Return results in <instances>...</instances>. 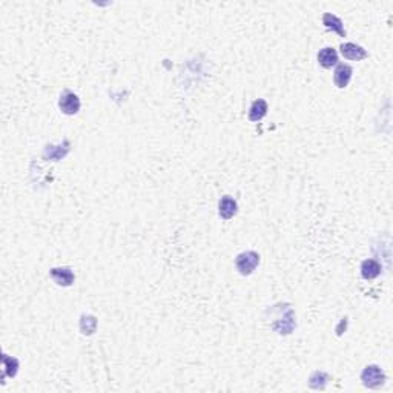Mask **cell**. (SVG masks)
Segmentation results:
<instances>
[{"label": "cell", "mask_w": 393, "mask_h": 393, "mask_svg": "<svg viewBox=\"0 0 393 393\" xmlns=\"http://www.w3.org/2000/svg\"><path fill=\"white\" fill-rule=\"evenodd\" d=\"M258 263H260V255L252 251L240 254L235 260V266L241 275H251L257 269Z\"/></svg>", "instance_id": "6da1fadb"}, {"label": "cell", "mask_w": 393, "mask_h": 393, "mask_svg": "<svg viewBox=\"0 0 393 393\" xmlns=\"http://www.w3.org/2000/svg\"><path fill=\"white\" fill-rule=\"evenodd\" d=\"M361 380L364 383L366 387L369 389H377L380 386L384 384V380H386V375L384 372L378 367V366H367L361 375Z\"/></svg>", "instance_id": "7a4b0ae2"}, {"label": "cell", "mask_w": 393, "mask_h": 393, "mask_svg": "<svg viewBox=\"0 0 393 393\" xmlns=\"http://www.w3.org/2000/svg\"><path fill=\"white\" fill-rule=\"evenodd\" d=\"M58 106L61 109L63 114L66 115H74L80 111V98L71 92V91H65L61 95H60V101H58Z\"/></svg>", "instance_id": "3957f363"}, {"label": "cell", "mask_w": 393, "mask_h": 393, "mask_svg": "<svg viewBox=\"0 0 393 393\" xmlns=\"http://www.w3.org/2000/svg\"><path fill=\"white\" fill-rule=\"evenodd\" d=\"M51 278L58 286H71L74 283V274L68 267H55L51 271Z\"/></svg>", "instance_id": "277c9868"}, {"label": "cell", "mask_w": 393, "mask_h": 393, "mask_svg": "<svg viewBox=\"0 0 393 393\" xmlns=\"http://www.w3.org/2000/svg\"><path fill=\"white\" fill-rule=\"evenodd\" d=\"M341 54L349 60H363L367 57V52L364 48L355 45V43H344L341 45Z\"/></svg>", "instance_id": "5b68a950"}, {"label": "cell", "mask_w": 393, "mask_h": 393, "mask_svg": "<svg viewBox=\"0 0 393 393\" xmlns=\"http://www.w3.org/2000/svg\"><path fill=\"white\" fill-rule=\"evenodd\" d=\"M352 74H354V71H352V68L349 65H340L335 69V77H334L335 78V85L338 88H346L349 85L350 78H352Z\"/></svg>", "instance_id": "8992f818"}, {"label": "cell", "mask_w": 393, "mask_h": 393, "mask_svg": "<svg viewBox=\"0 0 393 393\" xmlns=\"http://www.w3.org/2000/svg\"><path fill=\"white\" fill-rule=\"evenodd\" d=\"M318 61L323 68H332L338 63V54L334 48H324L318 54Z\"/></svg>", "instance_id": "52a82bcc"}, {"label": "cell", "mask_w": 393, "mask_h": 393, "mask_svg": "<svg viewBox=\"0 0 393 393\" xmlns=\"http://www.w3.org/2000/svg\"><path fill=\"white\" fill-rule=\"evenodd\" d=\"M220 217L224 220L232 218L237 214V201L231 197H223L220 201Z\"/></svg>", "instance_id": "ba28073f"}, {"label": "cell", "mask_w": 393, "mask_h": 393, "mask_svg": "<svg viewBox=\"0 0 393 393\" xmlns=\"http://www.w3.org/2000/svg\"><path fill=\"white\" fill-rule=\"evenodd\" d=\"M381 274V264L375 260H366L361 264V275L366 280H374Z\"/></svg>", "instance_id": "9c48e42d"}, {"label": "cell", "mask_w": 393, "mask_h": 393, "mask_svg": "<svg viewBox=\"0 0 393 393\" xmlns=\"http://www.w3.org/2000/svg\"><path fill=\"white\" fill-rule=\"evenodd\" d=\"M323 23H324V26H326L327 29H332V31L338 32L341 37H346V29H344V26H343V22H341L337 15H334V14H330V12L324 14Z\"/></svg>", "instance_id": "30bf717a"}, {"label": "cell", "mask_w": 393, "mask_h": 393, "mask_svg": "<svg viewBox=\"0 0 393 393\" xmlns=\"http://www.w3.org/2000/svg\"><path fill=\"white\" fill-rule=\"evenodd\" d=\"M267 114V103L266 100H255L251 106V111H249V118L252 121H258L261 120L264 115Z\"/></svg>", "instance_id": "8fae6325"}, {"label": "cell", "mask_w": 393, "mask_h": 393, "mask_svg": "<svg viewBox=\"0 0 393 393\" xmlns=\"http://www.w3.org/2000/svg\"><path fill=\"white\" fill-rule=\"evenodd\" d=\"M3 367H5V375L6 377H14L17 374V369H18V363L15 358H9L5 355L3 358Z\"/></svg>", "instance_id": "7c38bea8"}, {"label": "cell", "mask_w": 393, "mask_h": 393, "mask_svg": "<svg viewBox=\"0 0 393 393\" xmlns=\"http://www.w3.org/2000/svg\"><path fill=\"white\" fill-rule=\"evenodd\" d=\"M60 148H61V146H48L46 151H45V157H46V158L49 157L51 160H60V158H63V157L66 155L68 149L61 151Z\"/></svg>", "instance_id": "4fadbf2b"}, {"label": "cell", "mask_w": 393, "mask_h": 393, "mask_svg": "<svg viewBox=\"0 0 393 393\" xmlns=\"http://www.w3.org/2000/svg\"><path fill=\"white\" fill-rule=\"evenodd\" d=\"M95 324H97V321H95V318H94V317H81V323H80V326H81L83 334L91 335V334L95 330Z\"/></svg>", "instance_id": "5bb4252c"}]
</instances>
